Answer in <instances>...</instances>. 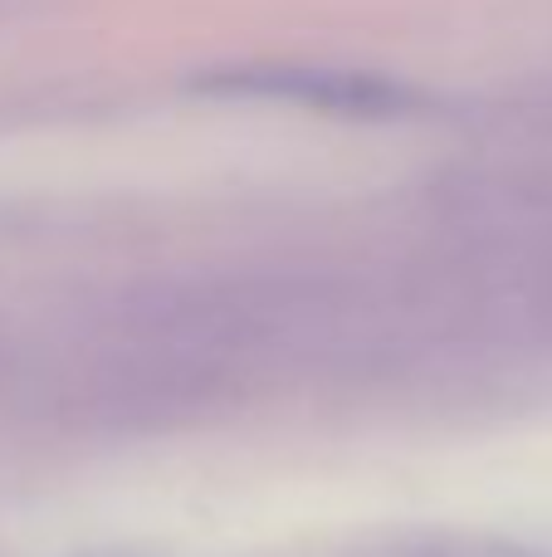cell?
<instances>
[{
	"instance_id": "cell-1",
	"label": "cell",
	"mask_w": 552,
	"mask_h": 557,
	"mask_svg": "<svg viewBox=\"0 0 552 557\" xmlns=\"http://www.w3.org/2000/svg\"><path fill=\"white\" fill-rule=\"evenodd\" d=\"M205 88L299 98V103L328 108V113H401V108L411 103L406 88L387 84V78L333 74V69H230V74L205 78Z\"/></svg>"
}]
</instances>
